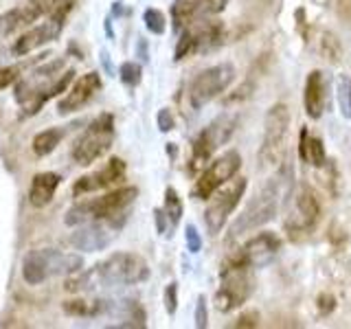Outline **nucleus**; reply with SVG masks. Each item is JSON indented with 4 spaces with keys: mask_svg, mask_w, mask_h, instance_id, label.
Here are the masks:
<instances>
[{
    "mask_svg": "<svg viewBox=\"0 0 351 329\" xmlns=\"http://www.w3.org/2000/svg\"><path fill=\"white\" fill-rule=\"evenodd\" d=\"M27 3L36 7L42 14V18H53V20H64L73 9V0H27Z\"/></svg>",
    "mask_w": 351,
    "mask_h": 329,
    "instance_id": "nucleus-25",
    "label": "nucleus"
},
{
    "mask_svg": "<svg viewBox=\"0 0 351 329\" xmlns=\"http://www.w3.org/2000/svg\"><path fill=\"white\" fill-rule=\"evenodd\" d=\"M143 22H145V27L152 33H156V36L165 33V27H167V20H165L162 11H158V9H147L145 14H143Z\"/></svg>",
    "mask_w": 351,
    "mask_h": 329,
    "instance_id": "nucleus-29",
    "label": "nucleus"
},
{
    "mask_svg": "<svg viewBox=\"0 0 351 329\" xmlns=\"http://www.w3.org/2000/svg\"><path fill=\"white\" fill-rule=\"evenodd\" d=\"M321 51H323V55H325L329 62H338L340 60V44L332 36H327L321 42Z\"/></svg>",
    "mask_w": 351,
    "mask_h": 329,
    "instance_id": "nucleus-31",
    "label": "nucleus"
},
{
    "mask_svg": "<svg viewBox=\"0 0 351 329\" xmlns=\"http://www.w3.org/2000/svg\"><path fill=\"white\" fill-rule=\"evenodd\" d=\"M235 125H237L235 114H222L197 134V138L193 141V151H191V171L204 167L206 162H211L215 149H219L230 136H233Z\"/></svg>",
    "mask_w": 351,
    "mask_h": 329,
    "instance_id": "nucleus-9",
    "label": "nucleus"
},
{
    "mask_svg": "<svg viewBox=\"0 0 351 329\" xmlns=\"http://www.w3.org/2000/svg\"><path fill=\"white\" fill-rule=\"evenodd\" d=\"M173 125H176V121H173L171 110L162 108L160 112H158V130H160V132H171Z\"/></svg>",
    "mask_w": 351,
    "mask_h": 329,
    "instance_id": "nucleus-35",
    "label": "nucleus"
},
{
    "mask_svg": "<svg viewBox=\"0 0 351 329\" xmlns=\"http://www.w3.org/2000/svg\"><path fill=\"white\" fill-rule=\"evenodd\" d=\"M208 325V316H206V299L200 296L197 299V305H195V327L197 329H204Z\"/></svg>",
    "mask_w": 351,
    "mask_h": 329,
    "instance_id": "nucleus-34",
    "label": "nucleus"
},
{
    "mask_svg": "<svg viewBox=\"0 0 351 329\" xmlns=\"http://www.w3.org/2000/svg\"><path fill=\"white\" fill-rule=\"evenodd\" d=\"M42 18L40 11L31 3H25L22 7L9 9L7 14L0 16V36H14L25 29H31Z\"/></svg>",
    "mask_w": 351,
    "mask_h": 329,
    "instance_id": "nucleus-20",
    "label": "nucleus"
},
{
    "mask_svg": "<svg viewBox=\"0 0 351 329\" xmlns=\"http://www.w3.org/2000/svg\"><path fill=\"white\" fill-rule=\"evenodd\" d=\"M62 136H64V132L58 130V127L38 132V134L33 136V141H31L33 154H36V156H49V154L62 143Z\"/></svg>",
    "mask_w": 351,
    "mask_h": 329,
    "instance_id": "nucleus-24",
    "label": "nucleus"
},
{
    "mask_svg": "<svg viewBox=\"0 0 351 329\" xmlns=\"http://www.w3.org/2000/svg\"><path fill=\"white\" fill-rule=\"evenodd\" d=\"M239 167H241V158L235 149L222 154L219 158L211 160V164H208V167L202 171L200 178L195 180L193 195L197 197V200H208V197H211L224 182L235 178Z\"/></svg>",
    "mask_w": 351,
    "mask_h": 329,
    "instance_id": "nucleus-12",
    "label": "nucleus"
},
{
    "mask_svg": "<svg viewBox=\"0 0 351 329\" xmlns=\"http://www.w3.org/2000/svg\"><path fill=\"white\" fill-rule=\"evenodd\" d=\"M235 80L233 64H217L211 69L202 71L189 86V99L193 108H202L208 101H213L217 95H222Z\"/></svg>",
    "mask_w": 351,
    "mask_h": 329,
    "instance_id": "nucleus-11",
    "label": "nucleus"
},
{
    "mask_svg": "<svg viewBox=\"0 0 351 329\" xmlns=\"http://www.w3.org/2000/svg\"><path fill=\"white\" fill-rule=\"evenodd\" d=\"M119 226L112 219H97V222L82 224L80 228L71 235V246L84 252H97L110 246V241L114 239V230Z\"/></svg>",
    "mask_w": 351,
    "mask_h": 329,
    "instance_id": "nucleus-17",
    "label": "nucleus"
},
{
    "mask_svg": "<svg viewBox=\"0 0 351 329\" xmlns=\"http://www.w3.org/2000/svg\"><path fill=\"white\" fill-rule=\"evenodd\" d=\"M114 138V117L112 114H99L90 125H88L80 138L75 141L71 156L80 167H88L95 160H99L110 149Z\"/></svg>",
    "mask_w": 351,
    "mask_h": 329,
    "instance_id": "nucleus-6",
    "label": "nucleus"
},
{
    "mask_svg": "<svg viewBox=\"0 0 351 329\" xmlns=\"http://www.w3.org/2000/svg\"><path fill=\"white\" fill-rule=\"evenodd\" d=\"M318 217H321V204H318L316 193L310 186H301V189L292 195V204H290V211L283 226L292 239H299L312 233L318 224Z\"/></svg>",
    "mask_w": 351,
    "mask_h": 329,
    "instance_id": "nucleus-10",
    "label": "nucleus"
},
{
    "mask_svg": "<svg viewBox=\"0 0 351 329\" xmlns=\"http://www.w3.org/2000/svg\"><path fill=\"white\" fill-rule=\"evenodd\" d=\"M62 27H64V20H53V18H49L47 22H42L38 27H31L14 42L11 55L25 58V55H29L31 51H36V49L44 47V44L53 42L62 33Z\"/></svg>",
    "mask_w": 351,
    "mask_h": 329,
    "instance_id": "nucleus-19",
    "label": "nucleus"
},
{
    "mask_svg": "<svg viewBox=\"0 0 351 329\" xmlns=\"http://www.w3.org/2000/svg\"><path fill=\"white\" fill-rule=\"evenodd\" d=\"M165 215L169 217V222L171 226H176L180 222V217H182V202H180V197L178 193H176V189H171V186H167V191H165Z\"/></svg>",
    "mask_w": 351,
    "mask_h": 329,
    "instance_id": "nucleus-27",
    "label": "nucleus"
},
{
    "mask_svg": "<svg viewBox=\"0 0 351 329\" xmlns=\"http://www.w3.org/2000/svg\"><path fill=\"white\" fill-rule=\"evenodd\" d=\"M299 154H301V160L314 164V167H323V164H325V147H323V141L310 136L307 127L301 130Z\"/></svg>",
    "mask_w": 351,
    "mask_h": 329,
    "instance_id": "nucleus-23",
    "label": "nucleus"
},
{
    "mask_svg": "<svg viewBox=\"0 0 351 329\" xmlns=\"http://www.w3.org/2000/svg\"><path fill=\"white\" fill-rule=\"evenodd\" d=\"M281 250V239L274 233H259L252 239H248L244 246H241L233 257L228 259V263H235V266H246V268H261L270 263L277 252Z\"/></svg>",
    "mask_w": 351,
    "mask_h": 329,
    "instance_id": "nucleus-14",
    "label": "nucleus"
},
{
    "mask_svg": "<svg viewBox=\"0 0 351 329\" xmlns=\"http://www.w3.org/2000/svg\"><path fill=\"white\" fill-rule=\"evenodd\" d=\"M259 314L257 312H246V314H241L237 321L233 323V327H257L259 323Z\"/></svg>",
    "mask_w": 351,
    "mask_h": 329,
    "instance_id": "nucleus-36",
    "label": "nucleus"
},
{
    "mask_svg": "<svg viewBox=\"0 0 351 329\" xmlns=\"http://www.w3.org/2000/svg\"><path fill=\"white\" fill-rule=\"evenodd\" d=\"M184 237H186V248H189V252H200V248H202V237L197 235V230H195V226H186L184 228Z\"/></svg>",
    "mask_w": 351,
    "mask_h": 329,
    "instance_id": "nucleus-32",
    "label": "nucleus"
},
{
    "mask_svg": "<svg viewBox=\"0 0 351 329\" xmlns=\"http://www.w3.org/2000/svg\"><path fill=\"white\" fill-rule=\"evenodd\" d=\"M252 290H255V281L246 266L224 263L222 281L215 292V307L219 312H233L235 307L244 305L250 299Z\"/></svg>",
    "mask_w": 351,
    "mask_h": 329,
    "instance_id": "nucleus-8",
    "label": "nucleus"
},
{
    "mask_svg": "<svg viewBox=\"0 0 351 329\" xmlns=\"http://www.w3.org/2000/svg\"><path fill=\"white\" fill-rule=\"evenodd\" d=\"M99 88H101V77H99V73L82 75L58 101V112L64 117V114H71V112H77V110H82L99 93Z\"/></svg>",
    "mask_w": 351,
    "mask_h": 329,
    "instance_id": "nucleus-18",
    "label": "nucleus"
},
{
    "mask_svg": "<svg viewBox=\"0 0 351 329\" xmlns=\"http://www.w3.org/2000/svg\"><path fill=\"white\" fill-rule=\"evenodd\" d=\"M136 195H138L136 186H121V189H114L101 197L77 202L73 208H69L64 222L69 226H82L88 222H97V219H114V222L123 226L128 217L125 208L134 202Z\"/></svg>",
    "mask_w": 351,
    "mask_h": 329,
    "instance_id": "nucleus-3",
    "label": "nucleus"
},
{
    "mask_svg": "<svg viewBox=\"0 0 351 329\" xmlns=\"http://www.w3.org/2000/svg\"><path fill=\"white\" fill-rule=\"evenodd\" d=\"M336 99H338L340 114H343L345 119H351V77L349 75H338Z\"/></svg>",
    "mask_w": 351,
    "mask_h": 329,
    "instance_id": "nucleus-26",
    "label": "nucleus"
},
{
    "mask_svg": "<svg viewBox=\"0 0 351 329\" xmlns=\"http://www.w3.org/2000/svg\"><path fill=\"white\" fill-rule=\"evenodd\" d=\"M154 213H156V226H158V233L162 235H169L167 233V222H165V211H160V208H156V211H154Z\"/></svg>",
    "mask_w": 351,
    "mask_h": 329,
    "instance_id": "nucleus-38",
    "label": "nucleus"
},
{
    "mask_svg": "<svg viewBox=\"0 0 351 329\" xmlns=\"http://www.w3.org/2000/svg\"><path fill=\"white\" fill-rule=\"evenodd\" d=\"M303 103L305 112L310 119H321L323 108H325V82L321 71H312L307 75L305 90H303Z\"/></svg>",
    "mask_w": 351,
    "mask_h": 329,
    "instance_id": "nucleus-22",
    "label": "nucleus"
},
{
    "mask_svg": "<svg viewBox=\"0 0 351 329\" xmlns=\"http://www.w3.org/2000/svg\"><path fill=\"white\" fill-rule=\"evenodd\" d=\"M244 191H246V180L237 178L230 184H226L219 193H215L213 200L208 202L206 211H204V224H206V230L213 237L224 228L226 219L230 217V213L235 211V206L239 204Z\"/></svg>",
    "mask_w": 351,
    "mask_h": 329,
    "instance_id": "nucleus-13",
    "label": "nucleus"
},
{
    "mask_svg": "<svg viewBox=\"0 0 351 329\" xmlns=\"http://www.w3.org/2000/svg\"><path fill=\"white\" fill-rule=\"evenodd\" d=\"M336 307V299L332 294H321L318 296V312L321 314H329Z\"/></svg>",
    "mask_w": 351,
    "mask_h": 329,
    "instance_id": "nucleus-37",
    "label": "nucleus"
},
{
    "mask_svg": "<svg viewBox=\"0 0 351 329\" xmlns=\"http://www.w3.org/2000/svg\"><path fill=\"white\" fill-rule=\"evenodd\" d=\"M62 178L60 173H53V171H44V173H36L31 178V186H29V202L36 206V208H42L51 204L55 191H58Z\"/></svg>",
    "mask_w": 351,
    "mask_h": 329,
    "instance_id": "nucleus-21",
    "label": "nucleus"
},
{
    "mask_svg": "<svg viewBox=\"0 0 351 329\" xmlns=\"http://www.w3.org/2000/svg\"><path fill=\"white\" fill-rule=\"evenodd\" d=\"M176 305H178V285L169 283L167 290H165V307H167L169 314H176Z\"/></svg>",
    "mask_w": 351,
    "mask_h": 329,
    "instance_id": "nucleus-33",
    "label": "nucleus"
},
{
    "mask_svg": "<svg viewBox=\"0 0 351 329\" xmlns=\"http://www.w3.org/2000/svg\"><path fill=\"white\" fill-rule=\"evenodd\" d=\"M20 73H22L20 66H5V69H0V90L16 84L20 80Z\"/></svg>",
    "mask_w": 351,
    "mask_h": 329,
    "instance_id": "nucleus-30",
    "label": "nucleus"
},
{
    "mask_svg": "<svg viewBox=\"0 0 351 329\" xmlns=\"http://www.w3.org/2000/svg\"><path fill=\"white\" fill-rule=\"evenodd\" d=\"M290 178H292V169H288L285 173V167L270 178L268 184H263L259 193L252 197L248 202V206L244 208V213L237 215V219L233 224H230V239H235L239 235L248 233V230H255L259 226H263L266 222L277 215L279 211V202L283 195H288V184H290Z\"/></svg>",
    "mask_w": 351,
    "mask_h": 329,
    "instance_id": "nucleus-2",
    "label": "nucleus"
},
{
    "mask_svg": "<svg viewBox=\"0 0 351 329\" xmlns=\"http://www.w3.org/2000/svg\"><path fill=\"white\" fill-rule=\"evenodd\" d=\"M224 40V25L219 20H197L193 25L182 29V36L176 44L173 60L180 62L189 55H200V53H211L215 51Z\"/></svg>",
    "mask_w": 351,
    "mask_h": 329,
    "instance_id": "nucleus-7",
    "label": "nucleus"
},
{
    "mask_svg": "<svg viewBox=\"0 0 351 329\" xmlns=\"http://www.w3.org/2000/svg\"><path fill=\"white\" fill-rule=\"evenodd\" d=\"M226 5H228V0H173V5H171L173 27L180 31L197 20L217 16L226 9Z\"/></svg>",
    "mask_w": 351,
    "mask_h": 329,
    "instance_id": "nucleus-16",
    "label": "nucleus"
},
{
    "mask_svg": "<svg viewBox=\"0 0 351 329\" xmlns=\"http://www.w3.org/2000/svg\"><path fill=\"white\" fill-rule=\"evenodd\" d=\"M119 77H121V82H123L125 86H136V84H141V77H143L141 64H136V62H125V64H121Z\"/></svg>",
    "mask_w": 351,
    "mask_h": 329,
    "instance_id": "nucleus-28",
    "label": "nucleus"
},
{
    "mask_svg": "<svg viewBox=\"0 0 351 329\" xmlns=\"http://www.w3.org/2000/svg\"><path fill=\"white\" fill-rule=\"evenodd\" d=\"M84 268V259L73 252H60L55 248L33 250L22 261V279L29 285H40L51 277L75 274Z\"/></svg>",
    "mask_w": 351,
    "mask_h": 329,
    "instance_id": "nucleus-4",
    "label": "nucleus"
},
{
    "mask_svg": "<svg viewBox=\"0 0 351 329\" xmlns=\"http://www.w3.org/2000/svg\"><path fill=\"white\" fill-rule=\"evenodd\" d=\"M149 279V263L136 252H114L93 270L80 274L66 283V290L86 292L97 288H119V285H136Z\"/></svg>",
    "mask_w": 351,
    "mask_h": 329,
    "instance_id": "nucleus-1",
    "label": "nucleus"
},
{
    "mask_svg": "<svg viewBox=\"0 0 351 329\" xmlns=\"http://www.w3.org/2000/svg\"><path fill=\"white\" fill-rule=\"evenodd\" d=\"M288 130L290 110L285 103H274L266 114V132L259 147L261 167H277L288 160Z\"/></svg>",
    "mask_w": 351,
    "mask_h": 329,
    "instance_id": "nucleus-5",
    "label": "nucleus"
},
{
    "mask_svg": "<svg viewBox=\"0 0 351 329\" xmlns=\"http://www.w3.org/2000/svg\"><path fill=\"white\" fill-rule=\"evenodd\" d=\"M123 180H125V162L112 156L101 169H97L88 175H82V178L73 184V195L80 197V195L93 193L99 189H110V186H114Z\"/></svg>",
    "mask_w": 351,
    "mask_h": 329,
    "instance_id": "nucleus-15",
    "label": "nucleus"
}]
</instances>
